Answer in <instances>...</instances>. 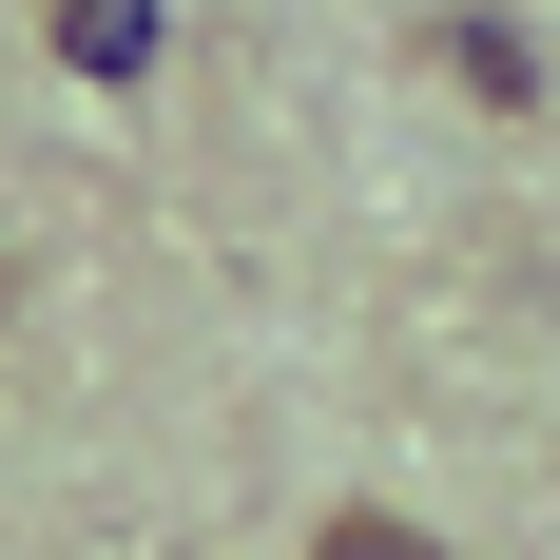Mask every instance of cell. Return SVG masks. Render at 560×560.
Instances as JSON below:
<instances>
[{"mask_svg":"<svg viewBox=\"0 0 560 560\" xmlns=\"http://www.w3.org/2000/svg\"><path fill=\"white\" fill-rule=\"evenodd\" d=\"M310 560H464V541H425L406 503H329V522H310Z\"/></svg>","mask_w":560,"mask_h":560,"instance_id":"2","label":"cell"},{"mask_svg":"<svg viewBox=\"0 0 560 560\" xmlns=\"http://www.w3.org/2000/svg\"><path fill=\"white\" fill-rule=\"evenodd\" d=\"M0 329H20V232H0Z\"/></svg>","mask_w":560,"mask_h":560,"instance_id":"3","label":"cell"},{"mask_svg":"<svg viewBox=\"0 0 560 560\" xmlns=\"http://www.w3.org/2000/svg\"><path fill=\"white\" fill-rule=\"evenodd\" d=\"M155 0H58V58H78V78H155Z\"/></svg>","mask_w":560,"mask_h":560,"instance_id":"1","label":"cell"}]
</instances>
